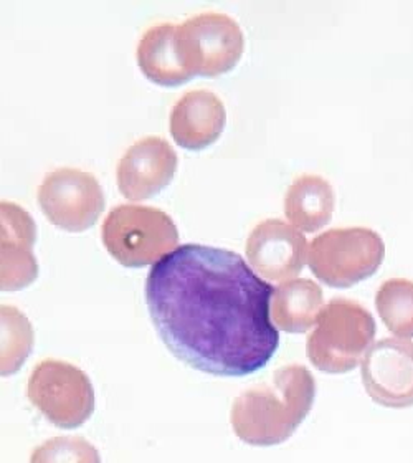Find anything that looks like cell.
<instances>
[{"instance_id":"6da1fadb","label":"cell","mask_w":413,"mask_h":463,"mask_svg":"<svg viewBox=\"0 0 413 463\" xmlns=\"http://www.w3.org/2000/svg\"><path fill=\"white\" fill-rule=\"evenodd\" d=\"M275 287L237 251L183 243L155 261L145 301L164 343L187 364L215 376H249L279 346Z\"/></svg>"},{"instance_id":"7a4b0ae2","label":"cell","mask_w":413,"mask_h":463,"mask_svg":"<svg viewBox=\"0 0 413 463\" xmlns=\"http://www.w3.org/2000/svg\"><path fill=\"white\" fill-rule=\"evenodd\" d=\"M313 377L305 367L277 373V389H251L237 399L231 422L240 439L250 444L285 440L308 412L313 401Z\"/></svg>"},{"instance_id":"3957f363","label":"cell","mask_w":413,"mask_h":463,"mask_svg":"<svg viewBox=\"0 0 413 463\" xmlns=\"http://www.w3.org/2000/svg\"><path fill=\"white\" fill-rule=\"evenodd\" d=\"M101 239L123 265L143 267L173 251L179 231L173 217L155 205L117 203L106 213Z\"/></svg>"},{"instance_id":"277c9868","label":"cell","mask_w":413,"mask_h":463,"mask_svg":"<svg viewBox=\"0 0 413 463\" xmlns=\"http://www.w3.org/2000/svg\"><path fill=\"white\" fill-rule=\"evenodd\" d=\"M27 396L49 422L77 429L95 412V389L81 367L61 359H43L33 367Z\"/></svg>"},{"instance_id":"5b68a950","label":"cell","mask_w":413,"mask_h":463,"mask_svg":"<svg viewBox=\"0 0 413 463\" xmlns=\"http://www.w3.org/2000/svg\"><path fill=\"white\" fill-rule=\"evenodd\" d=\"M177 49L191 75H217L240 58L243 32L230 15L205 10L177 22Z\"/></svg>"},{"instance_id":"8992f818","label":"cell","mask_w":413,"mask_h":463,"mask_svg":"<svg viewBox=\"0 0 413 463\" xmlns=\"http://www.w3.org/2000/svg\"><path fill=\"white\" fill-rule=\"evenodd\" d=\"M372 331V319L364 308L349 299H334L309 338V356L329 373L346 371L356 364Z\"/></svg>"},{"instance_id":"52a82bcc","label":"cell","mask_w":413,"mask_h":463,"mask_svg":"<svg viewBox=\"0 0 413 463\" xmlns=\"http://www.w3.org/2000/svg\"><path fill=\"white\" fill-rule=\"evenodd\" d=\"M37 195L50 221L68 231L88 229L105 209V193L97 175L75 165L50 171Z\"/></svg>"},{"instance_id":"ba28073f","label":"cell","mask_w":413,"mask_h":463,"mask_svg":"<svg viewBox=\"0 0 413 463\" xmlns=\"http://www.w3.org/2000/svg\"><path fill=\"white\" fill-rule=\"evenodd\" d=\"M382 241L367 229H331L311 241L309 263L329 285H349L375 270Z\"/></svg>"},{"instance_id":"9c48e42d","label":"cell","mask_w":413,"mask_h":463,"mask_svg":"<svg viewBox=\"0 0 413 463\" xmlns=\"http://www.w3.org/2000/svg\"><path fill=\"white\" fill-rule=\"evenodd\" d=\"M177 169V155L163 136H143L127 146L116 165L119 191L129 199H145L161 191Z\"/></svg>"},{"instance_id":"30bf717a","label":"cell","mask_w":413,"mask_h":463,"mask_svg":"<svg viewBox=\"0 0 413 463\" xmlns=\"http://www.w3.org/2000/svg\"><path fill=\"white\" fill-rule=\"evenodd\" d=\"M306 251L305 237L293 225L279 219L259 222L247 241L253 267L265 277L281 280L303 267Z\"/></svg>"},{"instance_id":"8fae6325","label":"cell","mask_w":413,"mask_h":463,"mask_svg":"<svg viewBox=\"0 0 413 463\" xmlns=\"http://www.w3.org/2000/svg\"><path fill=\"white\" fill-rule=\"evenodd\" d=\"M2 289L22 288L35 280L39 263L32 251L35 221L22 205L2 201Z\"/></svg>"},{"instance_id":"7c38bea8","label":"cell","mask_w":413,"mask_h":463,"mask_svg":"<svg viewBox=\"0 0 413 463\" xmlns=\"http://www.w3.org/2000/svg\"><path fill=\"white\" fill-rule=\"evenodd\" d=\"M225 118V105L215 91L209 88H191L175 99L171 109V135L185 147H203L219 137Z\"/></svg>"},{"instance_id":"4fadbf2b","label":"cell","mask_w":413,"mask_h":463,"mask_svg":"<svg viewBox=\"0 0 413 463\" xmlns=\"http://www.w3.org/2000/svg\"><path fill=\"white\" fill-rule=\"evenodd\" d=\"M137 61L147 77L164 85L192 77L177 49V22L163 20L149 25L137 42Z\"/></svg>"},{"instance_id":"5bb4252c","label":"cell","mask_w":413,"mask_h":463,"mask_svg":"<svg viewBox=\"0 0 413 463\" xmlns=\"http://www.w3.org/2000/svg\"><path fill=\"white\" fill-rule=\"evenodd\" d=\"M334 207V193L326 179L305 174L291 184L286 194V213L295 225L314 231L327 222Z\"/></svg>"},{"instance_id":"9a60e30c","label":"cell","mask_w":413,"mask_h":463,"mask_svg":"<svg viewBox=\"0 0 413 463\" xmlns=\"http://www.w3.org/2000/svg\"><path fill=\"white\" fill-rule=\"evenodd\" d=\"M321 305L323 295L314 281H289L275 289L271 315L281 328L303 331L314 321Z\"/></svg>"},{"instance_id":"2e32d148","label":"cell","mask_w":413,"mask_h":463,"mask_svg":"<svg viewBox=\"0 0 413 463\" xmlns=\"http://www.w3.org/2000/svg\"><path fill=\"white\" fill-rule=\"evenodd\" d=\"M33 329L29 318L15 307L2 305V374L15 373L29 356Z\"/></svg>"},{"instance_id":"e0dca14e","label":"cell","mask_w":413,"mask_h":463,"mask_svg":"<svg viewBox=\"0 0 413 463\" xmlns=\"http://www.w3.org/2000/svg\"><path fill=\"white\" fill-rule=\"evenodd\" d=\"M30 463H101L97 447L78 435H60L39 445Z\"/></svg>"}]
</instances>
